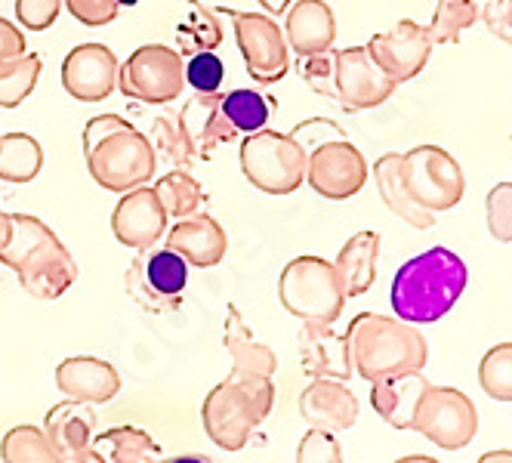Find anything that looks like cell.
Returning a JSON list of instances; mask_svg holds the SVG:
<instances>
[{
	"label": "cell",
	"mask_w": 512,
	"mask_h": 463,
	"mask_svg": "<svg viewBox=\"0 0 512 463\" xmlns=\"http://www.w3.org/2000/svg\"><path fill=\"white\" fill-rule=\"evenodd\" d=\"M466 284L469 269L463 257L438 244L395 272L389 303L411 325H435L457 306Z\"/></svg>",
	"instance_id": "6da1fadb"
},
{
	"label": "cell",
	"mask_w": 512,
	"mask_h": 463,
	"mask_svg": "<svg viewBox=\"0 0 512 463\" xmlns=\"http://www.w3.org/2000/svg\"><path fill=\"white\" fill-rule=\"evenodd\" d=\"M346 343L352 374L368 383L420 374L429 362L426 337L398 315L358 312L346 328Z\"/></svg>",
	"instance_id": "7a4b0ae2"
},
{
	"label": "cell",
	"mask_w": 512,
	"mask_h": 463,
	"mask_svg": "<svg viewBox=\"0 0 512 463\" xmlns=\"http://www.w3.org/2000/svg\"><path fill=\"white\" fill-rule=\"evenodd\" d=\"M84 161L105 192H127L152 180L158 167L149 136L121 115H96L84 127Z\"/></svg>",
	"instance_id": "3957f363"
},
{
	"label": "cell",
	"mask_w": 512,
	"mask_h": 463,
	"mask_svg": "<svg viewBox=\"0 0 512 463\" xmlns=\"http://www.w3.org/2000/svg\"><path fill=\"white\" fill-rule=\"evenodd\" d=\"M275 408V383L263 374H241L232 371L226 380H219L204 405H201V426L207 439L223 451H241L260 430V423Z\"/></svg>",
	"instance_id": "277c9868"
},
{
	"label": "cell",
	"mask_w": 512,
	"mask_h": 463,
	"mask_svg": "<svg viewBox=\"0 0 512 463\" xmlns=\"http://www.w3.org/2000/svg\"><path fill=\"white\" fill-rule=\"evenodd\" d=\"M278 300L294 318L315 325H337L346 306V294L340 288L334 263L315 254L294 257L281 269Z\"/></svg>",
	"instance_id": "5b68a950"
},
{
	"label": "cell",
	"mask_w": 512,
	"mask_h": 463,
	"mask_svg": "<svg viewBox=\"0 0 512 463\" xmlns=\"http://www.w3.org/2000/svg\"><path fill=\"white\" fill-rule=\"evenodd\" d=\"M238 158L244 180L263 195H294L306 183V149L290 133L253 130L241 142Z\"/></svg>",
	"instance_id": "8992f818"
},
{
	"label": "cell",
	"mask_w": 512,
	"mask_h": 463,
	"mask_svg": "<svg viewBox=\"0 0 512 463\" xmlns=\"http://www.w3.org/2000/svg\"><path fill=\"white\" fill-rule=\"evenodd\" d=\"M408 430L420 433L442 451H463L479 433V411L457 386H435L426 380L414 402Z\"/></svg>",
	"instance_id": "52a82bcc"
},
{
	"label": "cell",
	"mask_w": 512,
	"mask_h": 463,
	"mask_svg": "<svg viewBox=\"0 0 512 463\" xmlns=\"http://www.w3.org/2000/svg\"><path fill=\"white\" fill-rule=\"evenodd\" d=\"M401 180H405L408 195L429 213L454 210L466 195L463 167L448 149L432 146V142L401 155Z\"/></svg>",
	"instance_id": "ba28073f"
},
{
	"label": "cell",
	"mask_w": 512,
	"mask_h": 463,
	"mask_svg": "<svg viewBox=\"0 0 512 463\" xmlns=\"http://www.w3.org/2000/svg\"><path fill=\"white\" fill-rule=\"evenodd\" d=\"M189 284V263L167 244L142 247L130 269L124 272V288L145 312L167 315L182 306Z\"/></svg>",
	"instance_id": "9c48e42d"
},
{
	"label": "cell",
	"mask_w": 512,
	"mask_h": 463,
	"mask_svg": "<svg viewBox=\"0 0 512 463\" xmlns=\"http://www.w3.org/2000/svg\"><path fill=\"white\" fill-rule=\"evenodd\" d=\"M118 90L145 105H167L186 90V59L176 47L142 44L118 65Z\"/></svg>",
	"instance_id": "30bf717a"
},
{
	"label": "cell",
	"mask_w": 512,
	"mask_h": 463,
	"mask_svg": "<svg viewBox=\"0 0 512 463\" xmlns=\"http://www.w3.org/2000/svg\"><path fill=\"white\" fill-rule=\"evenodd\" d=\"M235 25V41L241 50V59L247 65V75L256 84H275L290 71V47L284 38V28L269 13H244V10H226Z\"/></svg>",
	"instance_id": "8fae6325"
},
{
	"label": "cell",
	"mask_w": 512,
	"mask_h": 463,
	"mask_svg": "<svg viewBox=\"0 0 512 463\" xmlns=\"http://www.w3.org/2000/svg\"><path fill=\"white\" fill-rule=\"evenodd\" d=\"M371 167L346 136H331L306 149V183L327 201H346L364 189Z\"/></svg>",
	"instance_id": "7c38bea8"
},
{
	"label": "cell",
	"mask_w": 512,
	"mask_h": 463,
	"mask_svg": "<svg viewBox=\"0 0 512 463\" xmlns=\"http://www.w3.org/2000/svg\"><path fill=\"white\" fill-rule=\"evenodd\" d=\"M334 75H331V102H337L343 112H368L383 105L398 84L371 59L364 47L331 50Z\"/></svg>",
	"instance_id": "4fadbf2b"
},
{
	"label": "cell",
	"mask_w": 512,
	"mask_h": 463,
	"mask_svg": "<svg viewBox=\"0 0 512 463\" xmlns=\"http://www.w3.org/2000/svg\"><path fill=\"white\" fill-rule=\"evenodd\" d=\"M13 272L22 284V291L34 300H44V303L65 297L71 291V284H75L81 275L78 260L71 257V251L62 244V238L56 232L47 235L41 244H34Z\"/></svg>",
	"instance_id": "5bb4252c"
},
{
	"label": "cell",
	"mask_w": 512,
	"mask_h": 463,
	"mask_svg": "<svg viewBox=\"0 0 512 463\" xmlns=\"http://www.w3.org/2000/svg\"><path fill=\"white\" fill-rule=\"evenodd\" d=\"M364 50L371 53V59L395 84H408L426 68L435 44L429 38V28H423L414 19H398L389 31L374 34V38L364 44Z\"/></svg>",
	"instance_id": "9a60e30c"
},
{
	"label": "cell",
	"mask_w": 512,
	"mask_h": 463,
	"mask_svg": "<svg viewBox=\"0 0 512 463\" xmlns=\"http://www.w3.org/2000/svg\"><path fill=\"white\" fill-rule=\"evenodd\" d=\"M118 56L105 44H78L62 62V87L78 102H102L118 90Z\"/></svg>",
	"instance_id": "2e32d148"
},
{
	"label": "cell",
	"mask_w": 512,
	"mask_h": 463,
	"mask_svg": "<svg viewBox=\"0 0 512 463\" xmlns=\"http://www.w3.org/2000/svg\"><path fill=\"white\" fill-rule=\"evenodd\" d=\"M167 213L155 195L152 186H133L121 192V201L112 213V232L124 247L142 251V247H152L164 238L167 232Z\"/></svg>",
	"instance_id": "e0dca14e"
},
{
	"label": "cell",
	"mask_w": 512,
	"mask_h": 463,
	"mask_svg": "<svg viewBox=\"0 0 512 463\" xmlns=\"http://www.w3.org/2000/svg\"><path fill=\"white\" fill-rule=\"evenodd\" d=\"M297 408L309 426H318V430H327V433L352 430L361 414L358 396L349 389V383L334 380V377H312V383L297 399Z\"/></svg>",
	"instance_id": "ac0fdd59"
},
{
	"label": "cell",
	"mask_w": 512,
	"mask_h": 463,
	"mask_svg": "<svg viewBox=\"0 0 512 463\" xmlns=\"http://www.w3.org/2000/svg\"><path fill=\"white\" fill-rule=\"evenodd\" d=\"M179 127L186 133L192 155L195 158H210L219 146H229L238 136L235 124L223 112V93H195L179 112Z\"/></svg>",
	"instance_id": "d6986e66"
},
{
	"label": "cell",
	"mask_w": 512,
	"mask_h": 463,
	"mask_svg": "<svg viewBox=\"0 0 512 463\" xmlns=\"http://www.w3.org/2000/svg\"><path fill=\"white\" fill-rule=\"evenodd\" d=\"M164 244L170 247V251H176L189 266L213 269L226 260L229 235L210 217V213L198 210V213H192V217L176 220V226L164 232Z\"/></svg>",
	"instance_id": "ffe728a7"
},
{
	"label": "cell",
	"mask_w": 512,
	"mask_h": 463,
	"mask_svg": "<svg viewBox=\"0 0 512 463\" xmlns=\"http://www.w3.org/2000/svg\"><path fill=\"white\" fill-rule=\"evenodd\" d=\"M56 386L65 399L108 405L121 393V374L112 362L96 359V355H71L56 368Z\"/></svg>",
	"instance_id": "44dd1931"
},
{
	"label": "cell",
	"mask_w": 512,
	"mask_h": 463,
	"mask_svg": "<svg viewBox=\"0 0 512 463\" xmlns=\"http://www.w3.org/2000/svg\"><path fill=\"white\" fill-rule=\"evenodd\" d=\"M93 430H96V414L93 405L87 402L65 399L44 414V433L59 448L65 463H96L90 448Z\"/></svg>",
	"instance_id": "7402d4cb"
},
{
	"label": "cell",
	"mask_w": 512,
	"mask_h": 463,
	"mask_svg": "<svg viewBox=\"0 0 512 463\" xmlns=\"http://www.w3.org/2000/svg\"><path fill=\"white\" fill-rule=\"evenodd\" d=\"M297 352H300V365L309 377H334V380L352 377L346 334H340L334 325L300 322Z\"/></svg>",
	"instance_id": "603a6c76"
},
{
	"label": "cell",
	"mask_w": 512,
	"mask_h": 463,
	"mask_svg": "<svg viewBox=\"0 0 512 463\" xmlns=\"http://www.w3.org/2000/svg\"><path fill=\"white\" fill-rule=\"evenodd\" d=\"M284 38L297 56L331 50L337 41V16L324 0H294L284 13Z\"/></svg>",
	"instance_id": "cb8c5ba5"
},
{
	"label": "cell",
	"mask_w": 512,
	"mask_h": 463,
	"mask_svg": "<svg viewBox=\"0 0 512 463\" xmlns=\"http://www.w3.org/2000/svg\"><path fill=\"white\" fill-rule=\"evenodd\" d=\"M377 260H380V232L374 229H364L355 232L334 260L337 278H340V288L346 294V300L361 297L374 288L377 281Z\"/></svg>",
	"instance_id": "d4e9b609"
},
{
	"label": "cell",
	"mask_w": 512,
	"mask_h": 463,
	"mask_svg": "<svg viewBox=\"0 0 512 463\" xmlns=\"http://www.w3.org/2000/svg\"><path fill=\"white\" fill-rule=\"evenodd\" d=\"M223 346L232 355V371L241 374H263V377H275L278 371V359L275 349L260 343L253 337L250 325L244 322V315L235 303L226 306V325H223Z\"/></svg>",
	"instance_id": "484cf974"
},
{
	"label": "cell",
	"mask_w": 512,
	"mask_h": 463,
	"mask_svg": "<svg viewBox=\"0 0 512 463\" xmlns=\"http://www.w3.org/2000/svg\"><path fill=\"white\" fill-rule=\"evenodd\" d=\"M374 183H377L383 204L395 213L398 220H405L411 229H420V232L435 226V213H429L426 207H420L408 195L405 180H401V155L398 152H389V155L374 161Z\"/></svg>",
	"instance_id": "4316f807"
},
{
	"label": "cell",
	"mask_w": 512,
	"mask_h": 463,
	"mask_svg": "<svg viewBox=\"0 0 512 463\" xmlns=\"http://www.w3.org/2000/svg\"><path fill=\"white\" fill-rule=\"evenodd\" d=\"M96 463H152L161 460L164 451L152 433L139 430V426H112L102 430L90 442Z\"/></svg>",
	"instance_id": "83f0119b"
},
{
	"label": "cell",
	"mask_w": 512,
	"mask_h": 463,
	"mask_svg": "<svg viewBox=\"0 0 512 463\" xmlns=\"http://www.w3.org/2000/svg\"><path fill=\"white\" fill-rule=\"evenodd\" d=\"M423 386H426L423 371L420 374H405V377H392V380H374L371 383V405L392 426V430H408L414 402H417Z\"/></svg>",
	"instance_id": "f1b7e54d"
},
{
	"label": "cell",
	"mask_w": 512,
	"mask_h": 463,
	"mask_svg": "<svg viewBox=\"0 0 512 463\" xmlns=\"http://www.w3.org/2000/svg\"><path fill=\"white\" fill-rule=\"evenodd\" d=\"M44 167V149L31 133H0V183L25 186L38 180Z\"/></svg>",
	"instance_id": "f546056e"
},
{
	"label": "cell",
	"mask_w": 512,
	"mask_h": 463,
	"mask_svg": "<svg viewBox=\"0 0 512 463\" xmlns=\"http://www.w3.org/2000/svg\"><path fill=\"white\" fill-rule=\"evenodd\" d=\"M176 41L182 56L216 50L223 44V22L216 19V10L201 4V0H186V16L176 25Z\"/></svg>",
	"instance_id": "4dcf8cb0"
},
{
	"label": "cell",
	"mask_w": 512,
	"mask_h": 463,
	"mask_svg": "<svg viewBox=\"0 0 512 463\" xmlns=\"http://www.w3.org/2000/svg\"><path fill=\"white\" fill-rule=\"evenodd\" d=\"M44 59L38 53H22L0 59V109H19L41 81Z\"/></svg>",
	"instance_id": "1f68e13d"
},
{
	"label": "cell",
	"mask_w": 512,
	"mask_h": 463,
	"mask_svg": "<svg viewBox=\"0 0 512 463\" xmlns=\"http://www.w3.org/2000/svg\"><path fill=\"white\" fill-rule=\"evenodd\" d=\"M0 460L7 463H56L62 460L59 448L50 442L44 426H13V430L0 439Z\"/></svg>",
	"instance_id": "d6a6232c"
},
{
	"label": "cell",
	"mask_w": 512,
	"mask_h": 463,
	"mask_svg": "<svg viewBox=\"0 0 512 463\" xmlns=\"http://www.w3.org/2000/svg\"><path fill=\"white\" fill-rule=\"evenodd\" d=\"M155 195L170 220L192 217L204 204V189L189 170H170L155 183Z\"/></svg>",
	"instance_id": "836d02e7"
},
{
	"label": "cell",
	"mask_w": 512,
	"mask_h": 463,
	"mask_svg": "<svg viewBox=\"0 0 512 463\" xmlns=\"http://www.w3.org/2000/svg\"><path fill=\"white\" fill-rule=\"evenodd\" d=\"M482 10L475 0H438L429 28V38L435 47H454L460 44L463 31L479 22Z\"/></svg>",
	"instance_id": "e575fe53"
},
{
	"label": "cell",
	"mask_w": 512,
	"mask_h": 463,
	"mask_svg": "<svg viewBox=\"0 0 512 463\" xmlns=\"http://www.w3.org/2000/svg\"><path fill=\"white\" fill-rule=\"evenodd\" d=\"M272 109H278V102H272L266 93L260 90H232L223 96V112L229 115V121L235 124L238 133H253L263 130L272 118Z\"/></svg>",
	"instance_id": "d590c367"
},
{
	"label": "cell",
	"mask_w": 512,
	"mask_h": 463,
	"mask_svg": "<svg viewBox=\"0 0 512 463\" xmlns=\"http://www.w3.org/2000/svg\"><path fill=\"white\" fill-rule=\"evenodd\" d=\"M149 142H152V149H155V158L167 161L170 170H189L192 161H195L186 133H182L179 121L170 118V115H158L155 118Z\"/></svg>",
	"instance_id": "8d00e7d4"
},
{
	"label": "cell",
	"mask_w": 512,
	"mask_h": 463,
	"mask_svg": "<svg viewBox=\"0 0 512 463\" xmlns=\"http://www.w3.org/2000/svg\"><path fill=\"white\" fill-rule=\"evenodd\" d=\"M479 386L494 402H512V343H497L482 355Z\"/></svg>",
	"instance_id": "74e56055"
},
{
	"label": "cell",
	"mask_w": 512,
	"mask_h": 463,
	"mask_svg": "<svg viewBox=\"0 0 512 463\" xmlns=\"http://www.w3.org/2000/svg\"><path fill=\"white\" fill-rule=\"evenodd\" d=\"M10 220H13V229H10L7 244L0 247V263H4L7 269H16L19 260L31 251L34 244H41L47 235H53V229L41 217H34V213H10Z\"/></svg>",
	"instance_id": "f35d334b"
},
{
	"label": "cell",
	"mask_w": 512,
	"mask_h": 463,
	"mask_svg": "<svg viewBox=\"0 0 512 463\" xmlns=\"http://www.w3.org/2000/svg\"><path fill=\"white\" fill-rule=\"evenodd\" d=\"M226 81V62L216 56V50L192 53L186 62V84L195 93H219Z\"/></svg>",
	"instance_id": "ab89813d"
},
{
	"label": "cell",
	"mask_w": 512,
	"mask_h": 463,
	"mask_svg": "<svg viewBox=\"0 0 512 463\" xmlns=\"http://www.w3.org/2000/svg\"><path fill=\"white\" fill-rule=\"evenodd\" d=\"M488 232L500 244H512V183H497L485 198Z\"/></svg>",
	"instance_id": "60d3db41"
},
{
	"label": "cell",
	"mask_w": 512,
	"mask_h": 463,
	"mask_svg": "<svg viewBox=\"0 0 512 463\" xmlns=\"http://www.w3.org/2000/svg\"><path fill=\"white\" fill-rule=\"evenodd\" d=\"M297 460H303V463H340L343 448L337 442V433H327V430H318V426H309V433L297 445Z\"/></svg>",
	"instance_id": "b9f144b4"
},
{
	"label": "cell",
	"mask_w": 512,
	"mask_h": 463,
	"mask_svg": "<svg viewBox=\"0 0 512 463\" xmlns=\"http://www.w3.org/2000/svg\"><path fill=\"white\" fill-rule=\"evenodd\" d=\"M62 13V0H16V19L28 31H47Z\"/></svg>",
	"instance_id": "7bdbcfd3"
},
{
	"label": "cell",
	"mask_w": 512,
	"mask_h": 463,
	"mask_svg": "<svg viewBox=\"0 0 512 463\" xmlns=\"http://www.w3.org/2000/svg\"><path fill=\"white\" fill-rule=\"evenodd\" d=\"M62 4L68 7L71 16H75L87 28H99V25L115 22L118 13H121L118 0H62Z\"/></svg>",
	"instance_id": "ee69618b"
},
{
	"label": "cell",
	"mask_w": 512,
	"mask_h": 463,
	"mask_svg": "<svg viewBox=\"0 0 512 463\" xmlns=\"http://www.w3.org/2000/svg\"><path fill=\"white\" fill-rule=\"evenodd\" d=\"M479 19L497 41L512 47V0H488Z\"/></svg>",
	"instance_id": "f6af8a7d"
},
{
	"label": "cell",
	"mask_w": 512,
	"mask_h": 463,
	"mask_svg": "<svg viewBox=\"0 0 512 463\" xmlns=\"http://www.w3.org/2000/svg\"><path fill=\"white\" fill-rule=\"evenodd\" d=\"M28 50L25 41V31L16 28L10 19L0 16V59H10V56H22Z\"/></svg>",
	"instance_id": "bcb514c9"
},
{
	"label": "cell",
	"mask_w": 512,
	"mask_h": 463,
	"mask_svg": "<svg viewBox=\"0 0 512 463\" xmlns=\"http://www.w3.org/2000/svg\"><path fill=\"white\" fill-rule=\"evenodd\" d=\"M290 4H294V0H260V7H263L269 16H284Z\"/></svg>",
	"instance_id": "7dc6e473"
},
{
	"label": "cell",
	"mask_w": 512,
	"mask_h": 463,
	"mask_svg": "<svg viewBox=\"0 0 512 463\" xmlns=\"http://www.w3.org/2000/svg\"><path fill=\"white\" fill-rule=\"evenodd\" d=\"M10 229H13V220H10V213L0 207V247L7 244V238H10Z\"/></svg>",
	"instance_id": "c3c4849f"
},
{
	"label": "cell",
	"mask_w": 512,
	"mask_h": 463,
	"mask_svg": "<svg viewBox=\"0 0 512 463\" xmlns=\"http://www.w3.org/2000/svg\"><path fill=\"white\" fill-rule=\"evenodd\" d=\"M479 460L482 463H512V451H485Z\"/></svg>",
	"instance_id": "681fc988"
},
{
	"label": "cell",
	"mask_w": 512,
	"mask_h": 463,
	"mask_svg": "<svg viewBox=\"0 0 512 463\" xmlns=\"http://www.w3.org/2000/svg\"><path fill=\"white\" fill-rule=\"evenodd\" d=\"M139 0H118V7H136Z\"/></svg>",
	"instance_id": "f907efd6"
}]
</instances>
